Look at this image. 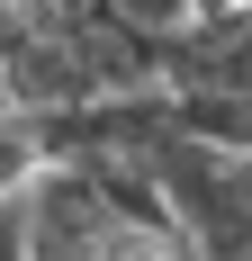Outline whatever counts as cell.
Returning a JSON list of instances; mask_svg holds the SVG:
<instances>
[{
	"instance_id": "6da1fadb",
	"label": "cell",
	"mask_w": 252,
	"mask_h": 261,
	"mask_svg": "<svg viewBox=\"0 0 252 261\" xmlns=\"http://www.w3.org/2000/svg\"><path fill=\"white\" fill-rule=\"evenodd\" d=\"M90 261H207V252L180 234V216H117V207H108Z\"/></svg>"
},
{
	"instance_id": "7a4b0ae2",
	"label": "cell",
	"mask_w": 252,
	"mask_h": 261,
	"mask_svg": "<svg viewBox=\"0 0 252 261\" xmlns=\"http://www.w3.org/2000/svg\"><path fill=\"white\" fill-rule=\"evenodd\" d=\"M45 126H36V108H0V198H18L36 171H45Z\"/></svg>"
},
{
	"instance_id": "3957f363",
	"label": "cell",
	"mask_w": 252,
	"mask_h": 261,
	"mask_svg": "<svg viewBox=\"0 0 252 261\" xmlns=\"http://www.w3.org/2000/svg\"><path fill=\"white\" fill-rule=\"evenodd\" d=\"M126 27H144V36H171V27H189V9L198 0H108Z\"/></svg>"
},
{
	"instance_id": "277c9868",
	"label": "cell",
	"mask_w": 252,
	"mask_h": 261,
	"mask_svg": "<svg viewBox=\"0 0 252 261\" xmlns=\"http://www.w3.org/2000/svg\"><path fill=\"white\" fill-rule=\"evenodd\" d=\"M0 9H9V0H0Z\"/></svg>"
}]
</instances>
